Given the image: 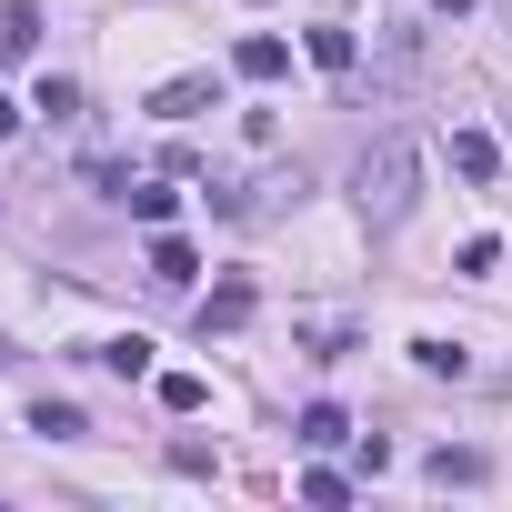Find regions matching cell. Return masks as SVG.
Listing matches in <instances>:
<instances>
[{
  "label": "cell",
  "mask_w": 512,
  "mask_h": 512,
  "mask_svg": "<svg viewBox=\"0 0 512 512\" xmlns=\"http://www.w3.org/2000/svg\"><path fill=\"white\" fill-rule=\"evenodd\" d=\"M352 201H362L372 231H392V221L422 201V141H412V131H382V141L352 161Z\"/></svg>",
  "instance_id": "obj_1"
},
{
  "label": "cell",
  "mask_w": 512,
  "mask_h": 512,
  "mask_svg": "<svg viewBox=\"0 0 512 512\" xmlns=\"http://www.w3.org/2000/svg\"><path fill=\"white\" fill-rule=\"evenodd\" d=\"M141 111H151V121H191V111H221V81H211V71H181V81H161Z\"/></svg>",
  "instance_id": "obj_2"
},
{
  "label": "cell",
  "mask_w": 512,
  "mask_h": 512,
  "mask_svg": "<svg viewBox=\"0 0 512 512\" xmlns=\"http://www.w3.org/2000/svg\"><path fill=\"white\" fill-rule=\"evenodd\" d=\"M251 312H262V292H251V282H221V292H201L191 322H201V342H211V332H241Z\"/></svg>",
  "instance_id": "obj_3"
},
{
  "label": "cell",
  "mask_w": 512,
  "mask_h": 512,
  "mask_svg": "<svg viewBox=\"0 0 512 512\" xmlns=\"http://www.w3.org/2000/svg\"><path fill=\"white\" fill-rule=\"evenodd\" d=\"M231 71H241V81H282V71H292V41H282V31H251V41L231 51Z\"/></svg>",
  "instance_id": "obj_4"
},
{
  "label": "cell",
  "mask_w": 512,
  "mask_h": 512,
  "mask_svg": "<svg viewBox=\"0 0 512 512\" xmlns=\"http://www.w3.org/2000/svg\"><path fill=\"white\" fill-rule=\"evenodd\" d=\"M191 272H201V251H191V241H181V231L161 221V231H151V282H161V292H181Z\"/></svg>",
  "instance_id": "obj_5"
},
{
  "label": "cell",
  "mask_w": 512,
  "mask_h": 512,
  "mask_svg": "<svg viewBox=\"0 0 512 512\" xmlns=\"http://www.w3.org/2000/svg\"><path fill=\"white\" fill-rule=\"evenodd\" d=\"M31 432H41V442H91V412H81V402H51V392H41V402H31Z\"/></svg>",
  "instance_id": "obj_6"
},
{
  "label": "cell",
  "mask_w": 512,
  "mask_h": 512,
  "mask_svg": "<svg viewBox=\"0 0 512 512\" xmlns=\"http://www.w3.org/2000/svg\"><path fill=\"white\" fill-rule=\"evenodd\" d=\"M292 432H302L312 452H342V442H352V412H342V402H302V422H292Z\"/></svg>",
  "instance_id": "obj_7"
},
{
  "label": "cell",
  "mask_w": 512,
  "mask_h": 512,
  "mask_svg": "<svg viewBox=\"0 0 512 512\" xmlns=\"http://www.w3.org/2000/svg\"><path fill=\"white\" fill-rule=\"evenodd\" d=\"M442 151H452V171H462V181H492V171H502V151H492V131H452Z\"/></svg>",
  "instance_id": "obj_8"
},
{
  "label": "cell",
  "mask_w": 512,
  "mask_h": 512,
  "mask_svg": "<svg viewBox=\"0 0 512 512\" xmlns=\"http://www.w3.org/2000/svg\"><path fill=\"white\" fill-rule=\"evenodd\" d=\"M31 51H41V11L11 0V11H0V61H31Z\"/></svg>",
  "instance_id": "obj_9"
},
{
  "label": "cell",
  "mask_w": 512,
  "mask_h": 512,
  "mask_svg": "<svg viewBox=\"0 0 512 512\" xmlns=\"http://www.w3.org/2000/svg\"><path fill=\"white\" fill-rule=\"evenodd\" d=\"M302 51H312V71H352V61H362V41H352L342 21H322V31L302 41Z\"/></svg>",
  "instance_id": "obj_10"
},
{
  "label": "cell",
  "mask_w": 512,
  "mask_h": 512,
  "mask_svg": "<svg viewBox=\"0 0 512 512\" xmlns=\"http://www.w3.org/2000/svg\"><path fill=\"white\" fill-rule=\"evenodd\" d=\"M121 211H131V221H151V231H161V221H171V211H181V191H171V181H131V191H121Z\"/></svg>",
  "instance_id": "obj_11"
},
{
  "label": "cell",
  "mask_w": 512,
  "mask_h": 512,
  "mask_svg": "<svg viewBox=\"0 0 512 512\" xmlns=\"http://www.w3.org/2000/svg\"><path fill=\"white\" fill-rule=\"evenodd\" d=\"M91 362H101V372H121V382H141V372H151V342H141V332H121V342H91Z\"/></svg>",
  "instance_id": "obj_12"
},
{
  "label": "cell",
  "mask_w": 512,
  "mask_h": 512,
  "mask_svg": "<svg viewBox=\"0 0 512 512\" xmlns=\"http://www.w3.org/2000/svg\"><path fill=\"white\" fill-rule=\"evenodd\" d=\"M412 362H422L432 382H462V372H472V352H462V342H432V332L412 342Z\"/></svg>",
  "instance_id": "obj_13"
},
{
  "label": "cell",
  "mask_w": 512,
  "mask_h": 512,
  "mask_svg": "<svg viewBox=\"0 0 512 512\" xmlns=\"http://www.w3.org/2000/svg\"><path fill=\"white\" fill-rule=\"evenodd\" d=\"M422 472H432V482H482V472H492V462H482V452H472V442H442V452H432V462H422Z\"/></svg>",
  "instance_id": "obj_14"
},
{
  "label": "cell",
  "mask_w": 512,
  "mask_h": 512,
  "mask_svg": "<svg viewBox=\"0 0 512 512\" xmlns=\"http://www.w3.org/2000/svg\"><path fill=\"white\" fill-rule=\"evenodd\" d=\"M31 111H41V121H71V111H81V81H61V71H41V101H31Z\"/></svg>",
  "instance_id": "obj_15"
},
{
  "label": "cell",
  "mask_w": 512,
  "mask_h": 512,
  "mask_svg": "<svg viewBox=\"0 0 512 512\" xmlns=\"http://www.w3.org/2000/svg\"><path fill=\"white\" fill-rule=\"evenodd\" d=\"M161 402H171V412H201L211 382H201V372H161Z\"/></svg>",
  "instance_id": "obj_16"
},
{
  "label": "cell",
  "mask_w": 512,
  "mask_h": 512,
  "mask_svg": "<svg viewBox=\"0 0 512 512\" xmlns=\"http://www.w3.org/2000/svg\"><path fill=\"white\" fill-rule=\"evenodd\" d=\"M302 502H352V472H332V462H312V472H302Z\"/></svg>",
  "instance_id": "obj_17"
},
{
  "label": "cell",
  "mask_w": 512,
  "mask_h": 512,
  "mask_svg": "<svg viewBox=\"0 0 512 512\" xmlns=\"http://www.w3.org/2000/svg\"><path fill=\"white\" fill-rule=\"evenodd\" d=\"M302 342H312V362H342V352H352V332H342V322H302Z\"/></svg>",
  "instance_id": "obj_18"
},
{
  "label": "cell",
  "mask_w": 512,
  "mask_h": 512,
  "mask_svg": "<svg viewBox=\"0 0 512 512\" xmlns=\"http://www.w3.org/2000/svg\"><path fill=\"white\" fill-rule=\"evenodd\" d=\"M352 472H362V482L392 472V442H382V432H352Z\"/></svg>",
  "instance_id": "obj_19"
},
{
  "label": "cell",
  "mask_w": 512,
  "mask_h": 512,
  "mask_svg": "<svg viewBox=\"0 0 512 512\" xmlns=\"http://www.w3.org/2000/svg\"><path fill=\"white\" fill-rule=\"evenodd\" d=\"M11 131H21V101H11V91H0V141H11Z\"/></svg>",
  "instance_id": "obj_20"
},
{
  "label": "cell",
  "mask_w": 512,
  "mask_h": 512,
  "mask_svg": "<svg viewBox=\"0 0 512 512\" xmlns=\"http://www.w3.org/2000/svg\"><path fill=\"white\" fill-rule=\"evenodd\" d=\"M422 11H442V21H462V11H472V0H422Z\"/></svg>",
  "instance_id": "obj_21"
},
{
  "label": "cell",
  "mask_w": 512,
  "mask_h": 512,
  "mask_svg": "<svg viewBox=\"0 0 512 512\" xmlns=\"http://www.w3.org/2000/svg\"><path fill=\"white\" fill-rule=\"evenodd\" d=\"M0 372H11V342H0Z\"/></svg>",
  "instance_id": "obj_22"
}]
</instances>
